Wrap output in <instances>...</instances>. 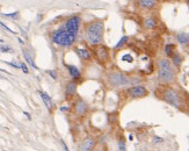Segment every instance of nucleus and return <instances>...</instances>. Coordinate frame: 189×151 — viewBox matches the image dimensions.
Masks as SVG:
<instances>
[{
    "instance_id": "obj_1",
    "label": "nucleus",
    "mask_w": 189,
    "mask_h": 151,
    "mask_svg": "<svg viewBox=\"0 0 189 151\" xmlns=\"http://www.w3.org/2000/svg\"><path fill=\"white\" fill-rule=\"evenodd\" d=\"M103 30L104 25L102 21L92 22L89 26L86 28V39L89 44H101L103 41Z\"/></svg>"
},
{
    "instance_id": "obj_2",
    "label": "nucleus",
    "mask_w": 189,
    "mask_h": 151,
    "mask_svg": "<svg viewBox=\"0 0 189 151\" xmlns=\"http://www.w3.org/2000/svg\"><path fill=\"white\" fill-rule=\"evenodd\" d=\"M174 72L170 65L168 59H161L159 62V71H158V79L160 83L163 84H167V83H172L174 80Z\"/></svg>"
},
{
    "instance_id": "obj_3",
    "label": "nucleus",
    "mask_w": 189,
    "mask_h": 151,
    "mask_svg": "<svg viewBox=\"0 0 189 151\" xmlns=\"http://www.w3.org/2000/svg\"><path fill=\"white\" fill-rule=\"evenodd\" d=\"M76 41V37L72 36L66 32L65 29L60 28L57 29L52 33V42L62 46H69L73 44V42Z\"/></svg>"
},
{
    "instance_id": "obj_4",
    "label": "nucleus",
    "mask_w": 189,
    "mask_h": 151,
    "mask_svg": "<svg viewBox=\"0 0 189 151\" xmlns=\"http://www.w3.org/2000/svg\"><path fill=\"white\" fill-rule=\"evenodd\" d=\"M108 80L113 86H125L130 83V79L122 72H111L108 74Z\"/></svg>"
},
{
    "instance_id": "obj_5",
    "label": "nucleus",
    "mask_w": 189,
    "mask_h": 151,
    "mask_svg": "<svg viewBox=\"0 0 189 151\" xmlns=\"http://www.w3.org/2000/svg\"><path fill=\"white\" fill-rule=\"evenodd\" d=\"M79 25H80V18L79 16H72L66 21L65 23V30L67 33L72 35V36H77L79 29Z\"/></svg>"
},
{
    "instance_id": "obj_6",
    "label": "nucleus",
    "mask_w": 189,
    "mask_h": 151,
    "mask_svg": "<svg viewBox=\"0 0 189 151\" xmlns=\"http://www.w3.org/2000/svg\"><path fill=\"white\" fill-rule=\"evenodd\" d=\"M164 99L170 104V105H173L174 107H180V98H179V95H177V93L175 91H173V90H166L165 92H164Z\"/></svg>"
},
{
    "instance_id": "obj_7",
    "label": "nucleus",
    "mask_w": 189,
    "mask_h": 151,
    "mask_svg": "<svg viewBox=\"0 0 189 151\" xmlns=\"http://www.w3.org/2000/svg\"><path fill=\"white\" fill-rule=\"evenodd\" d=\"M128 93H129V95L132 97V98H143L145 95H147V90L144 86L137 85L129 88Z\"/></svg>"
},
{
    "instance_id": "obj_8",
    "label": "nucleus",
    "mask_w": 189,
    "mask_h": 151,
    "mask_svg": "<svg viewBox=\"0 0 189 151\" xmlns=\"http://www.w3.org/2000/svg\"><path fill=\"white\" fill-rule=\"evenodd\" d=\"M95 145V142L92 137L85 138L80 144V151H92Z\"/></svg>"
},
{
    "instance_id": "obj_9",
    "label": "nucleus",
    "mask_w": 189,
    "mask_h": 151,
    "mask_svg": "<svg viewBox=\"0 0 189 151\" xmlns=\"http://www.w3.org/2000/svg\"><path fill=\"white\" fill-rule=\"evenodd\" d=\"M74 108H76V113L78 114V115H84L87 111V104H86L84 100H78L77 102H76V106H74Z\"/></svg>"
},
{
    "instance_id": "obj_10",
    "label": "nucleus",
    "mask_w": 189,
    "mask_h": 151,
    "mask_svg": "<svg viewBox=\"0 0 189 151\" xmlns=\"http://www.w3.org/2000/svg\"><path fill=\"white\" fill-rule=\"evenodd\" d=\"M39 95H41V98L43 100V102H44V105L46 106V108L49 109V111H52V108H53V102H52V99L46 94V92H39Z\"/></svg>"
},
{
    "instance_id": "obj_11",
    "label": "nucleus",
    "mask_w": 189,
    "mask_h": 151,
    "mask_svg": "<svg viewBox=\"0 0 189 151\" xmlns=\"http://www.w3.org/2000/svg\"><path fill=\"white\" fill-rule=\"evenodd\" d=\"M96 55H98V57L100 60H107L108 59V56H109V53H108V49L106 48V46H100L98 48V50H96Z\"/></svg>"
},
{
    "instance_id": "obj_12",
    "label": "nucleus",
    "mask_w": 189,
    "mask_h": 151,
    "mask_svg": "<svg viewBox=\"0 0 189 151\" xmlns=\"http://www.w3.org/2000/svg\"><path fill=\"white\" fill-rule=\"evenodd\" d=\"M67 70H69V73L73 79H79L81 73H80V70H79L77 66L74 65H67Z\"/></svg>"
},
{
    "instance_id": "obj_13",
    "label": "nucleus",
    "mask_w": 189,
    "mask_h": 151,
    "mask_svg": "<svg viewBox=\"0 0 189 151\" xmlns=\"http://www.w3.org/2000/svg\"><path fill=\"white\" fill-rule=\"evenodd\" d=\"M176 39L180 44L186 46L189 43V34L188 33H179L176 35Z\"/></svg>"
},
{
    "instance_id": "obj_14",
    "label": "nucleus",
    "mask_w": 189,
    "mask_h": 151,
    "mask_svg": "<svg viewBox=\"0 0 189 151\" xmlns=\"http://www.w3.org/2000/svg\"><path fill=\"white\" fill-rule=\"evenodd\" d=\"M76 51H77V53L80 56V58H83V59L91 58V53H89L87 49H80V48H78V49H76Z\"/></svg>"
},
{
    "instance_id": "obj_15",
    "label": "nucleus",
    "mask_w": 189,
    "mask_h": 151,
    "mask_svg": "<svg viewBox=\"0 0 189 151\" xmlns=\"http://www.w3.org/2000/svg\"><path fill=\"white\" fill-rule=\"evenodd\" d=\"M76 90H77V85H76L74 83H69V84L66 85V95H67V97L74 95Z\"/></svg>"
},
{
    "instance_id": "obj_16",
    "label": "nucleus",
    "mask_w": 189,
    "mask_h": 151,
    "mask_svg": "<svg viewBox=\"0 0 189 151\" xmlns=\"http://www.w3.org/2000/svg\"><path fill=\"white\" fill-rule=\"evenodd\" d=\"M22 53H23V57H25V60H26L27 63H28V64H29L30 66H33V67H35V69H36L37 66L35 65V63H34V60H33V57L29 55V53L27 51L26 49H23V50H22Z\"/></svg>"
},
{
    "instance_id": "obj_17",
    "label": "nucleus",
    "mask_w": 189,
    "mask_h": 151,
    "mask_svg": "<svg viewBox=\"0 0 189 151\" xmlns=\"http://www.w3.org/2000/svg\"><path fill=\"white\" fill-rule=\"evenodd\" d=\"M138 4L144 8H152L156 5V1H153V0H140V1H138Z\"/></svg>"
},
{
    "instance_id": "obj_18",
    "label": "nucleus",
    "mask_w": 189,
    "mask_h": 151,
    "mask_svg": "<svg viewBox=\"0 0 189 151\" xmlns=\"http://www.w3.org/2000/svg\"><path fill=\"white\" fill-rule=\"evenodd\" d=\"M172 59H173L174 65H176V66H180L181 65V63H182V57H181V56H180L177 53L172 55Z\"/></svg>"
},
{
    "instance_id": "obj_19",
    "label": "nucleus",
    "mask_w": 189,
    "mask_h": 151,
    "mask_svg": "<svg viewBox=\"0 0 189 151\" xmlns=\"http://www.w3.org/2000/svg\"><path fill=\"white\" fill-rule=\"evenodd\" d=\"M156 20L152 19V18H149V19H146L144 21V26L146 27V28H149V29H152V28H154L156 27Z\"/></svg>"
},
{
    "instance_id": "obj_20",
    "label": "nucleus",
    "mask_w": 189,
    "mask_h": 151,
    "mask_svg": "<svg viewBox=\"0 0 189 151\" xmlns=\"http://www.w3.org/2000/svg\"><path fill=\"white\" fill-rule=\"evenodd\" d=\"M174 44H167V46H165V53L167 56H172L173 55V50H174Z\"/></svg>"
},
{
    "instance_id": "obj_21",
    "label": "nucleus",
    "mask_w": 189,
    "mask_h": 151,
    "mask_svg": "<svg viewBox=\"0 0 189 151\" xmlns=\"http://www.w3.org/2000/svg\"><path fill=\"white\" fill-rule=\"evenodd\" d=\"M127 41H128V37H127V36H123L122 39H120V42H118L117 44L115 46V49H120V48H122V46L125 44V42H127Z\"/></svg>"
},
{
    "instance_id": "obj_22",
    "label": "nucleus",
    "mask_w": 189,
    "mask_h": 151,
    "mask_svg": "<svg viewBox=\"0 0 189 151\" xmlns=\"http://www.w3.org/2000/svg\"><path fill=\"white\" fill-rule=\"evenodd\" d=\"M0 51H1V53H13V49H12L11 46H0Z\"/></svg>"
},
{
    "instance_id": "obj_23",
    "label": "nucleus",
    "mask_w": 189,
    "mask_h": 151,
    "mask_svg": "<svg viewBox=\"0 0 189 151\" xmlns=\"http://www.w3.org/2000/svg\"><path fill=\"white\" fill-rule=\"evenodd\" d=\"M122 60H124V62H128V63H132V62H133V58H132V56H131V55L127 53V55H124L123 57H122Z\"/></svg>"
},
{
    "instance_id": "obj_24",
    "label": "nucleus",
    "mask_w": 189,
    "mask_h": 151,
    "mask_svg": "<svg viewBox=\"0 0 189 151\" xmlns=\"http://www.w3.org/2000/svg\"><path fill=\"white\" fill-rule=\"evenodd\" d=\"M6 18H12V19H16L19 18V12H15V13H8V14H2Z\"/></svg>"
},
{
    "instance_id": "obj_25",
    "label": "nucleus",
    "mask_w": 189,
    "mask_h": 151,
    "mask_svg": "<svg viewBox=\"0 0 189 151\" xmlns=\"http://www.w3.org/2000/svg\"><path fill=\"white\" fill-rule=\"evenodd\" d=\"M118 149H120V151H127V148H125V143H124L123 139H121V141L118 142Z\"/></svg>"
},
{
    "instance_id": "obj_26",
    "label": "nucleus",
    "mask_w": 189,
    "mask_h": 151,
    "mask_svg": "<svg viewBox=\"0 0 189 151\" xmlns=\"http://www.w3.org/2000/svg\"><path fill=\"white\" fill-rule=\"evenodd\" d=\"M0 26L2 27V28H5V29H6L7 32H9V33H12V34H15V33H14V32H13V30L11 29V28H8V27H7L6 25L4 23V22H1V21H0Z\"/></svg>"
},
{
    "instance_id": "obj_27",
    "label": "nucleus",
    "mask_w": 189,
    "mask_h": 151,
    "mask_svg": "<svg viewBox=\"0 0 189 151\" xmlns=\"http://www.w3.org/2000/svg\"><path fill=\"white\" fill-rule=\"evenodd\" d=\"M20 67L22 69V71L25 73H28V69H27V66L25 65V63H21V64H20Z\"/></svg>"
},
{
    "instance_id": "obj_28",
    "label": "nucleus",
    "mask_w": 189,
    "mask_h": 151,
    "mask_svg": "<svg viewBox=\"0 0 189 151\" xmlns=\"http://www.w3.org/2000/svg\"><path fill=\"white\" fill-rule=\"evenodd\" d=\"M49 74H50L53 79H56V73L53 72V71H49Z\"/></svg>"
},
{
    "instance_id": "obj_29",
    "label": "nucleus",
    "mask_w": 189,
    "mask_h": 151,
    "mask_svg": "<svg viewBox=\"0 0 189 151\" xmlns=\"http://www.w3.org/2000/svg\"><path fill=\"white\" fill-rule=\"evenodd\" d=\"M62 145H63L64 150H65V151H69V149H67V146H66V144H65V142H64V141H62Z\"/></svg>"
},
{
    "instance_id": "obj_30",
    "label": "nucleus",
    "mask_w": 189,
    "mask_h": 151,
    "mask_svg": "<svg viewBox=\"0 0 189 151\" xmlns=\"http://www.w3.org/2000/svg\"><path fill=\"white\" fill-rule=\"evenodd\" d=\"M25 115H26V116H27V118H30V115H29V113L25 112Z\"/></svg>"
}]
</instances>
